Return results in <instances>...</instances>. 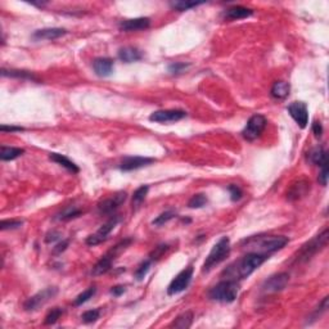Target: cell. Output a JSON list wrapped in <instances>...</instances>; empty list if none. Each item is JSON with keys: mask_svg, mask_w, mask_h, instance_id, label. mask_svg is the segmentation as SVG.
I'll return each mask as SVG.
<instances>
[{"mask_svg": "<svg viewBox=\"0 0 329 329\" xmlns=\"http://www.w3.org/2000/svg\"><path fill=\"white\" fill-rule=\"evenodd\" d=\"M268 258L269 256L247 252V255H244V256H242L240 258H238V260H236L234 262H232V264L221 273V276L224 279L234 280V282L243 280L246 279V278H248L255 270H257Z\"/></svg>", "mask_w": 329, "mask_h": 329, "instance_id": "obj_1", "label": "cell"}, {"mask_svg": "<svg viewBox=\"0 0 329 329\" xmlns=\"http://www.w3.org/2000/svg\"><path fill=\"white\" fill-rule=\"evenodd\" d=\"M288 243V238L284 236H255L242 242V248L247 252L269 256L276 251L282 250Z\"/></svg>", "mask_w": 329, "mask_h": 329, "instance_id": "obj_2", "label": "cell"}, {"mask_svg": "<svg viewBox=\"0 0 329 329\" xmlns=\"http://www.w3.org/2000/svg\"><path fill=\"white\" fill-rule=\"evenodd\" d=\"M239 293V286L238 282L234 280L224 279L216 286H214L208 292L210 300L216 301V302H221V304H230L234 302L236 298Z\"/></svg>", "mask_w": 329, "mask_h": 329, "instance_id": "obj_3", "label": "cell"}, {"mask_svg": "<svg viewBox=\"0 0 329 329\" xmlns=\"http://www.w3.org/2000/svg\"><path fill=\"white\" fill-rule=\"evenodd\" d=\"M131 242L132 240L130 239V238H126V239L121 240L120 243L116 244L113 248H111V250L108 251L107 254L104 255V256H102V258H100L97 264L94 265L93 270H91V274L98 276V275H103V274L110 272L112 268L113 261H115L116 258H117L118 256H120V255H121L122 252H124V251H125L126 248L130 246V244H131Z\"/></svg>", "mask_w": 329, "mask_h": 329, "instance_id": "obj_4", "label": "cell"}, {"mask_svg": "<svg viewBox=\"0 0 329 329\" xmlns=\"http://www.w3.org/2000/svg\"><path fill=\"white\" fill-rule=\"evenodd\" d=\"M229 254L230 239L228 237H222V238H220L218 240V243H215V246L212 247V250L210 251V254L206 257V261H204L203 266H202V272L208 273L210 270H212L216 265H219L220 262L226 260Z\"/></svg>", "mask_w": 329, "mask_h": 329, "instance_id": "obj_5", "label": "cell"}, {"mask_svg": "<svg viewBox=\"0 0 329 329\" xmlns=\"http://www.w3.org/2000/svg\"><path fill=\"white\" fill-rule=\"evenodd\" d=\"M328 243V229H324L322 233H319L318 236L309 240L308 243L302 246L298 254H297V261H308L310 258L316 255L319 251H322Z\"/></svg>", "mask_w": 329, "mask_h": 329, "instance_id": "obj_6", "label": "cell"}, {"mask_svg": "<svg viewBox=\"0 0 329 329\" xmlns=\"http://www.w3.org/2000/svg\"><path fill=\"white\" fill-rule=\"evenodd\" d=\"M57 293L58 288H55V287H48L45 290L40 291L36 294L27 298L25 304H23V309L29 312L37 311L40 308H43L44 305L48 304L52 298L57 296Z\"/></svg>", "mask_w": 329, "mask_h": 329, "instance_id": "obj_7", "label": "cell"}, {"mask_svg": "<svg viewBox=\"0 0 329 329\" xmlns=\"http://www.w3.org/2000/svg\"><path fill=\"white\" fill-rule=\"evenodd\" d=\"M268 125V120L262 115H254L251 116L250 120L247 121L246 126H244L243 131H242V136L248 142H254L257 138L261 136L264 130L266 129Z\"/></svg>", "mask_w": 329, "mask_h": 329, "instance_id": "obj_8", "label": "cell"}, {"mask_svg": "<svg viewBox=\"0 0 329 329\" xmlns=\"http://www.w3.org/2000/svg\"><path fill=\"white\" fill-rule=\"evenodd\" d=\"M192 278H193V268L189 266V268L184 269L182 272L178 274V275L171 280V283L168 284L167 293L170 296H174V294H178L183 291H185L188 288V286L192 282Z\"/></svg>", "mask_w": 329, "mask_h": 329, "instance_id": "obj_9", "label": "cell"}, {"mask_svg": "<svg viewBox=\"0 0 329 329\" xmlns=\"http://www.w3.org/2000/svg\"><path fill=\"white\" fill-rule=\"evenodd\" d=\"M118 221H120V218H118V216H113V218L110 219L106 224H103V225L100 226L97 232L86 238V244H88V246H97V244L103 243L104 240H107L108 236L111 234L112 230L115 229L116 225L118 224Z\"/></svg>", "mask_w": 329, "mask_h": 329, "instance_id": "obj_10", "label": "cell"}, {"mask_svg": "<svg viewBox=\"0 0 329 329\" xmlns=\"http://www.w3.org/2000/svg\"><path fill=\"white\" fill-rule=\"evenodd\" d=\"M290 283V274L288 273H278L275 275H272L269 279L264 282L261 291L264 293H276L280 292L288 286Z\"/></svg>", "mask_w": 329, "mask_h": 329, "instance_id": "obj_11", "label": "cell"}, {"mask_svg": "<svg viewBox=\"0 0 329 329\" xmlns=\"http://www.w3.org/2000/svg\"><path fill=\"white\" fill-rule=\"evenodd\" d=\"M126 198H128L126 192H117V193L112 194L111 197L100 201L98 203V212L100 215L113 214L122 203H125Z\"/></svg>", "mask_w": 329, "mask_h": 329, "instance_id": "obj_12", "label": "cell"}, {"mask_svg": "<svg viewBox=\"0 0 329 329\" xmlns=\"http://www.w3.org/2000/svg\"><path fill=\"white\" fill-rule=\"evenodd\" d=\"M185 116L186 112L183 110H161V111L153 112L149 116V120L152 122H158V124H167V122L180 121Z\"/></svg>", "mask_w": 329, "mask_h": 329, "instance_id": "obj_13", "label": "cell"}, {"mask_svg": "<svg viewBox=\"0 0 329 329\" xmlns=\"http://www.w3.org/2000/svg\"><path fill=\"white\" fill-rule=\"evenodd\" d=\"M288 112L291 117L297 122L301 129H305L309 124V110L308 106L302 102H293L288 106Z\"/></svg>", "mask_w": 329, "mask_h": 329, "instance_id": "obj_14", "label": "cell"}, {"mask_svg": "<svg viewBox=\"0 0 329 329\" xmlns=\"http://www.w3.org/2000/svg\"><path fill=\"white\" fill-rule=\"evenodd\" d=\"M156 162L154 158L149 157H139V156H129L125 157L120 164V170L121 171H132V170H138V168L146 167L148 164Z\"/></svg>", "mask_w": 329, "mask_h": 329, "instance_id": "obj_15", "label": "cell"}, {"mask_svg": "<svg viewBox=\"0 0 329 329\" xmlns=\"http://www.w3.org/2000/svg\"><path fill=\"white\" fill-rule=\"evenodd\" d=\"M150 26V19L148 17H139V18H130V19H124L120 22V30L125 33H134V31H142L147 30Z\"/></svg>", "mask_w": 329, "mask_h": 329, "instance_id": "obj_16", "label": "cell"}, {"mask_svg": "<svg viewBox=\"0 0 329 329\" xmlns=\"http://www.w3.org/2000/svg\"><path fill=\"white\" fill-rule=\"evenodd\" d=\"M252 15H254V11L250 8L234 5V7L228 8L226 11L222 12L221 17L224 21H238V19H243V18L250 17Z\"/></svg>", "mask_w": 329, "mask_h": 329, "instance_id": "obj_17", "label": "cell"}, {"mask_svg": "<svg viewBox=\"0 0 329 329\" xmlns=\"http://www.w3.org/2000/svg\"><path fill=\"white\" fill-rule=\"evenodd\" d=\"M310 190V183L308 180H298L294 184H292L290 190L287 192V200L290 201H298L304 198Z\"/></svg>", "mask_w": 329, "mask_h": 329, "instance_id": "obj_18", "label": "cell"}, {"mask_svg": "<svg viewBox=\"0 0 329 329\" xmlns=\"http://www.w3.org/2000/svg\"><path fill=\"white\" fill-rule=\"evenodd\" d=\"M93 70L99 77H108L113 72V61L107 57L95 58L93 62Z\"/></svg>", "mask_w": 329, "mask_h": 329, "instance_id": "obj_19", "label": "cell"}, {"mask_svg": "<svg viewBox=\"0 0 329 329\" xmlns=\"http://www.w3.org/2000/svg\"><path fill=\"white\" fill-rule=\"evenodd\" d=\"M67 31L65 29H59V27H52V29H41L36 30L33 34V39L35 41H41V40H55L61 36L66 35Z\"/></svg>", "mask_w": 329, "mask_h": 329, "instance_id": "obj_20", "label": "cell"}, {"mask_svg": "<svg viewBox=\"0 0 329 329\" xmlns=\"http://www.w3.org/2000/svg\"><path fill=\"white\" fill-rule=\"evenodd\" d=\"M118 58L125 63H134L140 61L143 58V54L135 47H124L118 50Z\"/></svg>", "mask_w": 329, "mask_h": 329, "instance_id": "obj_21", "label": "cell"}, {"mask_svg": "<svg viewBox=\"0 0 329 329\" xmlns=\"http://www.w3.org/2000/svg\"><path fill=\"white\" fill-rule=\"evenodd\" d=\"M291 85L286 81H275L270 89V95L275 99H284L290 95Z\"/></svg>", "mask_w": 329, "mask_h": 329, "instance_id": "obj_22", "label": "cell"}, {"mask_svg": "<svg viewBox=\"0 0 329 329\" xmlns=\"http://www.w3.org/2000/svg\"><path fill=\"white\" fill-rule=\"evenodd\" d=\"M49 158L53 162H55V164H61V166H63L65 168H67L68 171H71L72 174H77V172L80 171V168L77 167V164H73L71 160H68V158L66 157V156H63V154L50 153Z\"/></svg>", "mask_w": 329, "mask_h": 329, "instance_id": "obj_23", "label": "cell"}, {"mask_svg": "<svg viewBox=\"0 0 329 329\" xmlns=\"http://www.w3.org/2000/svg\"><path fill=\"white\" fill-rule=\"evenodd\" d=\"M309 160L312 162L316 166H320L322 167L323 164H329L328 161V153L327 150L323 147H316L309 153Z\"/></svg>", "mask_w": 329, "mask_h": 329, "instance_id": "obj_24", "label": "cell"}, {"mask_svg": "<svg viewBox=\"0 0 329 329\" xmlns=\"http://www.w3.org/2000/svg\"><path fill=\"white\" fill-rule=\"evenodd\" d=\"M193 318L194 316L192 311L183 312V314H180L179 316L170 324V327H171V328H179V329L190 328L192 324H193Z\"/></svg>", "mask_w": 329, "mask_h": 329, "instance_id": "obj_25", "label": "cell"}, {"mask_svg": "<svg viewBox=\"0 0 329 329\" xmlns=\"http://www.w3.org/2000/svg\"><path fill=\"white\" fill-rule=\"evenodd\" d=\"M23 153H25V149H22V148L4 147L3 146L0 149V158H1V161H13L16 158L21 157Z\"/></svg>", "mask_w": 329, "mask_h": 329, "instance_id": "obj_26", "label": "cell"}, {"mask_svg": "<svg viewBox=\"0 0 329 329\" xmlns=\"http://www.w3.org/2000/svg\"><path fill=\"white\" fill-rule=\"evenodd\" d=\"M1 75L9 76V77H16V79L34 80V81H39V80H37V77H36V76H34L31 72L21 71V70H5V68H3V70H1Z\"/></svg>", "mask_w": 329, "mask_h": 329, "instance_id": "obj_27", "label": "cell"}, {"mask_svg": "<svg viewBox=\"0 0 329 329\" xmlns=\"http://www.w3.org/2000/svg\"><path fill=\"white\" fill-rule=\"evenodd\" d=\"M80 215H81V210L75 206H68L66 207L63 211H61L59 214L55 216L57 220H61V221H67V220H71V219L79 218Z\"/></svg>", "mask_w": 329, "mask_h": 329, "instance_id": "obj_28", "label": "cell"}, {"mask_svg": "<svg viewBox=\"0 0 329 329\" xmlns=\"http://www.w3.org/2000/svg\"><path fill=\"white\" fill-rule=\"evenodd\" d=\"M148 190H149V186L142 185L134 192V194H132V207L138 208L140 204L143 203V201L147 197Z\"/></svg>", "mask_w": 329, "mask_h": 329, "instance_id": "obj_29", "label": "cell"}, {"mask_svg": "<svg viewBox=\"0 0 329 329\" xmlns=\"http://www.w3.org/2000/svg\"><path fill=\"white\" fill-rule=\"evenodd\" d=\"M95 292H97V287H95V286L89 287L88 290H85L84 292H82V293H80L79 296L76 297L73 305H75V306H81L82 304L88 302V301H89L90 298H91V297L95 294Z\"/></svg>", "mask_w": 329, "mask_h": 329, "instance_id": "obj_30", "label": "cell"}, {"mask_svg": "<svg viewBox=\"0 0 329 329\" xmlns=\"http://www.w3.org/2000/svg\"><path fill=\"white\" fill-rule=\"evenodd\" d=\"M203 3H196V1H171L170 3V7L172 9H175V11L179 12H184V11H189L192 8H197L198 5H202Z\"/></svg>", "mask_w": 329, "mask_h": 329, "instance_id": "obj_31", "label": "cell"}, {"mask_svg": "<svg viewBox=\"0 0 329 329\" xmlns=\"http://www.w3.org/2000/svg\"><path fill=\"white\" fill-rule=\"evenodd\" d=\"M176 216V212L172 211V210H168V211H164L162 212L161 215H158L157 218L154 219L153 221H152V224L156 226H161V225H164L166 222H168L170 220H172V219L175 218Z\"/></svg>", "mask_w": 329, "mask_h": 329, "instance_id": "obj_32", "label": "cell"}, {"mask_svg": "<svg viewBox=\"0 0 329 329\" xmlns=\"http://www.w3.org/2000/svg\"><path fill=\"white\" fill-rule=\"evenodd\" d=\"M150 265H152V260L149 258V260H146V261H143L139 266H138V269L135 270V274H134L136 280H139L140 282V280H143L144 278H146V275H147L148 272H149Z\"/></svg>", "mask_w": 329, "mask_h": 329, "instance_id": "obj_33", "label": "cell"}, {"mask_svg": "<svg viewBox=\"0 0 329 329\" xmlns=\"http://www.w3.org/2000/svg\"><path fill=\"white\" fill-rule=\"evenodd\" d=\"M62 314H63V310L61 308H54L52 309L48 315L45 316V320H44V324L47 326H52V324H55L58 322V319L61 318Z\"/></svg>", "mask_w": 329, "mask_h": 329, "instance_id": "obj_34", "label": "cell"}, {"mask_svg": "<svg viewBox=\"0 0 329 329\" xmlns=\"http://www.w3.org/2000/svg\"><path fill=\"white\" fill-rule=\"evenodd\" d=\"M328 300H329L328 296H326L324 298H323V301L320 302V304H319V306L316 308V310L312 312L311 320H309V324H311L312 322L318 320V319L320 318V316H322V315L327 311V309H328Z\"/></svg>", "mask_w": 329, "mask_h": 329, "instance_id": "obj_35", "label": "cell"}, {"mask_svg": "<svg viewBox=\"0 0 329 329\" xmlns=\"http://www.w3.org/2000/svg\"><path fill=\"white\" fill-rule=\"evenodd\" d=\"M207 203V197L204 194H194L193 197L190 198L188 202V207L189 208H202L204 204Z\"/></svg>", "mask_w": 329, "mask_h": 329, "instance_id": "obj_36", "label": "cell"}, {"mask_svg": "<svg viewBox=\"0 0 329 329\" xmlns=\"http://www.w3.org/2000/svg\"><path fill=\"white\" fill-rule=\"evenodd\" d=\"M100 316V310L99 309H93V310H88L84 314L81 315V320L85 324H90V323L97 322Z\"/></svg>", "mask_w": 329, "mask_h": 329, "instance_id": "obj_37", "label": "cell"}, {"mask_svg": "<svg viewBox=\"0 0 329 329\" xmlns=\"http://www.w3.org/2000/svg\"><path fill=\"white\" fill-rule=\"evenodd\" d=\"M188 67H189L188 63H184V62H175V63H171V65L168 66V72L172 73V75H180V73H183Z\"/></svg>", "mask_w": 329, "mask_h": 329, "instance_id": "obj_38", "label": "cell"}, {"mask_svg": "<svg viewBox=\"0 0 329 329\" xmlns=\"http://www.w3.org/2000/svg\"><path fill=\"white\" fill-rule=\"evenodd\" d=\"M23 225L22 220H3L0 222V229L9 230V229H18L19 226Z\"/></svg>", "mask_w": 329, "mask_h": 329, "instance_id": "obj_39", "label": "cell"}, {"mask_svg": "<svg viewBox=\"0 0 329 329\" xmlns=\"http://www.w3.org/2000/svg\"><path fill=\"white\" fill-rule=\"evenodd\" d=\"M228 190H229L230 200H232L233 202H237V201H239L240 198H242V196H243V192H242V189H240L238 185H236V184H230V185L228 186Z\"/></svg>", "mask_w": 329, "mask_h": 329, "instance_id": "obj_40", "label": "cell"}, {"mask_svg": "<svg viewBox=\"0 0 329 329\" xmlns=\"http://www.w3.org/2000/svg\"><path fill=\"white\" fill-rule=\"evenodd\" d=\"M168 250V244H160L154 248V251L150 254V260H158L160 257H162V255Z\"/></svg>", "mask_w": 329, "mask_h": 329, "instance_id": "obj_41", "label": "cell"}, {"mask_svg": "<svg viewBox=\"0 0 329 329\" xmlns=\"http://www.w3.org/2000/svg\"><path fill=\"white\" fill-rule=\"evenodd\" d=\"M328 175H329V164H323L322 166V171L319 174V183L322 184L323 186H326L328 184Z\"/></svg>", "mask_w": 329, "mask_h": 329, "instance_id": "obj_42", "label": "cell"}, {"mask_svg": "<svg viewBox=\"0 0 329 329\" xmlns=\"http://www.w3.org/2000/svg\"><path fill=\"white\" fill-rule=\"evenodd\" d=\"M68 243H70V240H68V239L62 240L61 243H58L57 246L54 247V248H53V254L54 255L62 254V252H63V251H66V248H67V247H68Z\"/></svg>", "mask_w": 329, "mask_h": 329, "instance_id": "obj_43", "label": "cell"}, {"mask_svg": "<svg viewBox=\"0 0 329 329\" xmlns=\"http://www.w3.org/2000/svg\"><path fill=\"white\" fill-rule=\"evenodd\" d=\"M312 132H314V135L316 136V138H320L323 134V126L320 122L315 121L314 124H312Z\"/></svg>", "mask_w": 329, "mask_h": 329, "instance_id": "obj_44", "label": "cell"}, {"mask_svg": "<svg viewBox=\"0 0 329 329\" xmlns=\"http://www.w3.org/2000/svg\"><path fill=\"white\" fill-rule=\"evenodd\" d=\"M59 237H61V234L58 232H52L49 233L47 236V238H45V242L47 243H52V242H55V240L59 239Z\"/></svg>", "mask_w": 329, "mask_h": 329, "instance_id": "obj_45", "label": "cell"}, {"mask_svg": "<svg viewBox=\"0 0 329 329\" xmlns=\"http://www.w3.org/2000/svg\"><path fill=\"white\" fill-rule=\"evenodd\" d=\"M0 130L1 131H8V132H15V131H23V128H18V126H5L1 125L0 126Z\"/></svg>", "mask_w": 329, "mask_h": 329, "instance_id": "obj_46", "label": "cell"}, {"mask_svg": "<svg viewBox=\"0 0 329 329\" xmlns=\"http://www.w3.org/2000/svg\"><path fill=\"white\" fill-rule=\"evenodd\" d=\"M124 292H125V287L124 286H116L111 290V293L115 297H120L121 294H124Z\"/></svg>", "mask_w": 329, "mask_h": 329, "instance_id": "obj_47", "label": "cell"}]
</instances>
